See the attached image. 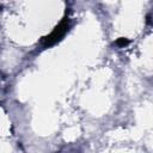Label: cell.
I'll use <instances>...</instances> for the list:
<instances>
[{"instance_id": "1", "label": "cell", "mask_w": 153, "mask_h": 153, "mask_svg": "<svg viewBox=\"0 0 153 153\" xmlns=\"http://www.w3.org/2000/svg\"><path fill=\"white\" fill-rule=\"evenodd\" d=\"M67 30H68V24H67V22H66V20L61 22V24H60L59 26H56L55 30H54L48 37L44 38V43H45V45H50V44L57 42V41L65 35V32H66Z\"/></svg>"}, {"instance_id": "2", "label": "cell", "mask_w": 153, "mask_h": 153, "mask_svg": "<svg viewBox=\"0 0 153 153\" xmlns=\"http://www.w3.org/2000/svg\"><path fill=\"white\" fill-rule=\"evenodd\" d=\"M116 44H117V45H120V47H123V45L128 44V41H127V39H124V38H121V39H118V41L116 42Z\"/></svg>"}]
</instances>
